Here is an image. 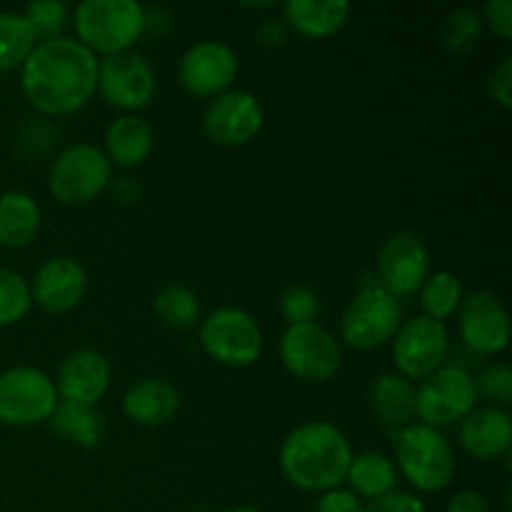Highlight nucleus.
I'll list each match as a JSON object with an SVG mask.
<instances>
[{"mask_svg": "<svg viewBox=\"0 0 512 512\" xmlns=\"http://www.w3.org/2000/svg\"><path fill=\"white\" fill-rule=\"evenodd\" d=\"M20 68L25 100L50 118L80 110L98 88V58L65 35L35 43Z\"/></svg>", "mask_w": 512, "mask_h": 512, "instance_id": "1", "label": "nucleus"}, {"mask_svg": "<svg viewBox=\"0 0 512 512\" xmlns=\"http://www.w3.org/2000/svg\"><path fill=\"white\" fill-rule=\"evenodd\" d=\"M353 448L348 435L333 423H303L280 445L285 480L305 493H330L345 483Z\"/></svg>", "mask_w": 512, "mask_h": 512, "instance_id": "2", "label": "nucleus"}, {"mask_svg": "<svg viewBox=\"0 0 512 512\" xmlns=\"http://www.w3.org/2000/svg\"><path fill=\"white\" fill-rule=\"evenodd\" d=\"M78 43L90 53L133 50L145 33V8L135 0H83L73 10Z\"/></svg>", "mask_w": 512, "mask_h": 512, "instance_id": "3", "label": "nucleus"}, {"mask_svg": "<svg viewBox=\"0 0 512 512\" xmlns=\"http://www.w3.org/2000/svg\"><path fill=\"white\" fill-rule=\"evenodd\" d=\"M395 460L400 473L420 493H438L455 475V453L450 440L430 425L413 423L395 430Z\"/></svg>", "mask_w": 512, "mask_h": 512, "instance_id": "4", "label": "nucleus"}, {"mask_svg": "<svg viewBox=\"0 0 512 512\" xmlns=\"http://www.w3.org/2000/svg\"><path fill=\"white\" fill-rule=\"evenodd\" d=\"M403 325V305L378 283L365 285L343 310L340 335L345 345L360 353L383 348Z\"/></svg>", "mask_w": 512, "mask_h": 512, "instance_id": "5", "label": "nucleus"}, {"mask_svg": "<svg viewBox=\"0 0 512 512\" xmlns=\"http://www.w3.org/2000/svg\"><path fill=\"white\" fill-rule=\"evenodd\" d=\"M113 165L100 148L90 143L68 145L50 165L48 188L63 205H88L110 185Z\"/></svg>", "mask_w": 512, "mask_h": 512, "instance_id": "6", "label": "nucleus"}, {"mask_svg": "<svg viewBox=\"0 0 512 512\" xmlns=\"http://www.w3.org/2000/svg\"><path fill=\"white\" fill-rule=\"evenodd\" d=\"M478 405L475 378L463 365H440L415 388V418L430 428L460 423Z\"/></svg>", "mask_w": 512, "mask_h": 512, "instance_id": "7", "label": "nucleus"}, {"mask_svg": "<svg viewBox=\"0 0 512 512\" xmlns=\"http://www.w3.org/2000/svg\"><path fill=\"white\" fill-rule=\"evenodd\" d=\"M200 345L228 368H248L263 355V330L240 308H218L200 320Z\"/></svg>", "mask_w": 512, "mask_h": 512, "instance_id": "8", "label": "nucleus"}, {"mask_svg": "<svg viewBox=\"0 0 512 512\" xmlns=\"http://www.w3.org/2000/svg\"><path fill=\"white\" fill-rule=\"evenodd\" d=\"M280 360L293 378L320 385L338 375L343 350L328 328L320 323H300L288 325L280 338Z\"/></svg>", "mask_w": 512, "mask_h": 512, "instance_id": "9", "label": "nucleus"}, {"mask_svg": "<svg viewBox=\"0 0 512 512\" xmlns=\"http://www.w3.org/2000/svg\"><path fill=\"white\" fill-rule=\"evenodd\" d=\"M58 405V390L43 370L18 365L0 373V423L28 428L50 420Z\"/></svg>", "mask_w": 512, "mask_h": 512, "instance_id": "10", "label": "nucleus"}, {"mask_svg": "<svg viewBox=\"0 0 512 512\" xmlns=\"http://www.w3.org/2000/svg\"><path fill=\"white\" fill-rule=\"evenodd\" d=\"M450 335L445 323L418 315L405 320L393 338L395 368L408 380H425L448 358Z\"/></svg>", "mask_w": 512, "mask_h": 512, "instance_id": "11", "label": "nucleus"}, {"mask_svg": "<svg viewBox=\"0 0 512 512\" xmlns=\"http://www.w3.org/2000/svg\"><path fill=\"white\" fill-rule=\"evenodd\" d=\"M265 113L260 100L248 90H225L215 95L203 113L205 138L220 148H240L258 138Z\"/></svg>", "mask_w": 512, "mask_h": 512, "instance_id": "12", "label": "nucleus"}, {"mask_svg": "<svg viewBox=\"0 0 512 512\" xmlns=\"http://www.w3.org/2000/svg\"><path fill=\"white\" fill-rule=\"evenodd\" d=\"M98 90L108 105L118 110H140L153 100V65L135 50L105 55L98 60Z\"/></svg>", "mask_w": 512, "mask_h": 512, "instance_id": "13", "label": "nucleus"}, {"mask_svg": "<svg viewBox=\"0 0 512 512\" xmlns=\"http://www.w3.org/2000/svg\"><path fill=\"white\" fill-rule=\"evenodd\" d=\"M378 278L380 288L395 298L418 293L430 278V250L425 240L410 230L390 235L378 253Z\"/></svg>", "mask_w": 512, "mask_h": 512, "instance_id": "14", "label": "nucleus"}, {"mask_svg": "<svg viewBox=\"0 0 512 512\" xmlns=\"http://www.w3.org/2000/svg\"><path fill=\"white\" fill-rule=\"evenodd\" d=\"M238 75V55L220 40H200L190 45L178 63V80L190 95L215 98L233 85Z\"/></svg>", "mask_w": 512, "mask_h": 512, "instance_id": "15", "label": "nucleus"}, {"mask_svg": "<svg viewBox=\"0 0 512 512\" xmlns=\"http://www.w3.org/2000/svg\"><path fill=\"white\" fill-rule=\"evenodd\" d=\"M460 313V338L480 355L503 353L510 340V315L503 300L488 290L463 295Z\"/></svg>", "mask_w": 512, "mask_h": 512, "instance_id": "16", "label": "nucleus"}, {"mask_svg": "<svg viewBox=\"0 0 512 512\" xmlns=\"http://www.w3.org/2000/svg\"><path fill=\"white\" fill-rule=\"evenodd\" d=\"M88 290V275L75 258L58 255L35 270L30 283V298L45 313L63 315L78 308Z\"/></svg>", "mask_w": 512, "mask_h": 512, "instance_id": "17", "label": "nucleus"}, {"mask_svg": "<svg viewBox=\"0 0 512 512\" xmlns=\"http://www.w3.org/2000/svg\"><path fill=\"white\" fill-rule=\"evenodd\" d=\"M110 385V363L98 350H75L63 360L58 370L55 390L68 403L95 405Z\"/></svg>", "mask_w": 512, "mask_h": 512, "instance_id": "18", "label": "nucleus"}, {"mask_svg": "<svg viewBox=\"0 0 512 512\" xmlns=\"http://www.w3.org/2000/svg\"><path fill=\"white\" fill-rule=\"evenodd\" d=\"M460 445L478 460H495L512 445V420L498 405L475 408L460 420Z\"/></svg>", "mask_w": 512, "mask_h": 512, "instance_id": "19", "label": "nucleus"}, {"mask_svg": "<svg viewBox=\"0 0 512 512\" xmlns=\"http://www.w3.org/2000/svg\"><path fill=\"white\" fill-rule=\"evenodd\" d=\"M123 410L135 425L160 428L180 410V393L163 378H143L130 385L123 398Z\"/></svg>", "mask_w": 512, "mask_h": 512, "instance_id": "20", "label": "nucleus"}, {"mask_svg": "<svg viewBox=\"0 0 512 512\" xmlns=\"http://www.w3.org/2000/svg\"><path fill=\"white\" fill-rule=\"evenodd\" d=\"M153 148L155 133L148 120H143L140 115H120L105 130L103 153L110 160V165L115 163L120 168H138L150 158Z\"/></svg>", "mask_w": 512, "mask_h": 512, "instance_id": "21", "label": "nucleus"}, {"mask_svg": "<svg viewBox=\"0 0 512 512\" xmlns=\"http://www.w3.org/2000/svg\"><path fill=\"white\" fill-rule=\"evenodd\" d=\"M350 5L345 0H288L283 3L285 28L303 38H328L348 23Z\"/></svg>", "mask_w": 512, "mask_h": 512, "instance_id": "22", "label": "nucleus"}, {"mask_svg": "<svg viewBox=\"0 0 512 512\" xmlns=\"http://www.w3.org/2000/svg\"><path fill=\"white\" fill-rule=\"evenodd\" d=\"M370 410L388 428L400 430L413 425L415 385L400 373H380L370 385Z\"/></svg>", "mask_w": 512, "mask_h": 512, "instance_id": "23", "label": "nucleus"}, {"mask_svg": "<svg viewBox=\"0 0 512 512\" xmlns=\"http://www.w3.org/2000/svg\"><path fill=\"white\" fill-rule=\"evenodd\" d=\"M40 230V208L33 195L8 190L0 195V245L10 250L25 248Z\"/></svg>", "mask_w": 512, "mask_h": 512, "instance_id": "24", "label": "nucleus"}, {"mask_svg": "<svg viewBox=\"0 0 512 512\" xmlns=\"http://www.w3.org/2000/svg\"><path fill=\"white\" fill-rule=\"evenodd\" d=\"M345 483L350 485V493L355 498H383V495L393 493L395 485H398V468L385 453L368 450V453L353 455Z\"/></svg>", "mask_w": 512, "mask_h": 512, "instance_id": "25", "label": "nucleus"}, {"mask_svg": "<svg viewBox=\"0 0 512 512\" xmlns=\"http://www.w3.org/2000/svg\"><path fill=\"white\" fill-rule=\"evenodd\" d=\"M50 425L60 438L85 450L98 448L105 433L103 415L93 405L68 403V400H58L53 415H50Z\"/></svg>", "mask_w": 512, "mask_h": 512, "instance_id": "26", "label": "nucleus"}, {"mask_svg": "<svg viewBox=\"0 0 512 512\" xmlns=\"http://www.w3.org/2000/svg\"><path fill=\"white\" fill-rule=\"evenodd\" d=\"M155 318L173 330H190L203 320V308H200V298L195 290L188 285H165L158 290L153 300Z\"/></svg>", "mask_w": 512, "mask_h": 512, "instance_id": "27", "label": "nucleus"}, {"mask_svg": "<svg viewBox=\"0 0 512 512\" xmlns=\"http://www.w3.org/2000/svg\"><path fill=\"white\" fill-rule=\"evenodd\" d=\"M460 303H463V285H460L458 275L448 273V270L433 273L420 288V308H423L425 318H433L438 323L453 318Z\"/></svg>", "mask_w": 512, "mask_h": 512, "instance_id": "28", "label": "nucleus"}, {"mask_svg": "<svg viewBox=\"0 0 512 512\" xmlns=\"http://www.w3.org/2000/svg\"><path fill=\"white\" fill-rule=\"evenodd\" d=\"M33 48L35 38L23 15L0 10V73L20 68Z\"/></svg>", "mask_w": 512, "mask_h": 512, "instance_id": "29", "label": "nucleus"}, {"mask_svg": "<svg viewBox=\"0 0 512 512\" xmlns=\"http://www.w3.org/2000/svg\"><path fill=\"white\" fill-rule=\"evenodd\" d=\"M483 28L485 25L478 10L458 8L445 18L440 38H443V45L448 53L463 55V53H470V50L480 43V38H483Z\"/></svg>", "mask_w": 512, "mask_h": 512, "instance_id": "30", "label": "nucleus"}, {"mask_svg": "<svg viewBox=\"0 0 512 512\" xmlns=\"http://www.w3.org/2000/svg\"><path fill=\"white\" fill-rule=\"evenodd\" d=\"M20 15L28 23L35 43L63 38V30L68 25V5L60 0H33L25 5Z\"/></svg>", "mask_w": 512, "mask_h": 512, "instance_id": "31", "label": "nucleus"}, {"mask_svg": "<svg viewBox=\"0 0 512 512\" xmlns=\"http://www.w3.org/2000/svg\"><path fill=\"white\" fill-rule=\"evenodd\" d=\"M33 298L30 283L20 273L0 268V328L15 325L28 315Z\"/></svg>", "mask_w": 512, "mask_h": 512, "instance_id": "32", "label": "nucleus"}, {"mask_svg": "<svg viewBox=\"0 0 512 512\" xmlns=\"http://www.w3.org/2000/svg\"><path fill=\"white\" fill-rule=\"evenodd\" d=\"M320 310H323V303H320L318 293L303 288V285L288 288L280 295V315L288 320V325L315 323L320 318Z\"/></svg>", "mask_w": 512, "mask_h": 512, "instance_id": "33", "label": "nucleus"}, {"mask_svg": "<svg viewBox=\"0 0 512 512\" xmlns=\"http://www.w3.org/2000/svg\"><path fill=\"white\" fill-rule=\"evenodd\" d=\"M478 398L493 400V403H510L512 398V370L508 365H488L483 373L475 378Z\"/></svg>", "mask_w": 512, "mask_h": 512, "instance_id": "34", "label": "nucleus"}, {"mask_svg": "<svg viewBox=\"0 0 512 512\" xmlns=\"http://www.w3.org/2000/svg\"><path fill=\"white\" fill-rule=\"evenodd\" d=\"M480 18H483V25H488L498 38H512V0H490Z\"/></svg>", "mask_w": 512, "mask_h": 512, "instance_id": "35", "label": "nucleus"}, {"mask_svg": "<svg viewBox=\"0 0 512 512\" xmlns=\"http://www.w3.org/2000/svg\"><path fill=\"white\" fill-rule=\"evenodd\" d=\"M365 512H428V510H425L423 500L415 498V495L393 490V493L383 495V498L370 500V505L365 508Z\"/></svg>", "mask_w": 512, "mask_h": 512, "instance_id": "36", "label": "nucleus"}, {"mask_svg": "<svg viewBox=\"0 0 512 512\" xmlns=\"http://www.w3.org/2000/svg\"><path fill=\"white\" fill-rule=\"evenodd\" d=\"M490 98L500 105V108H512V58H505L498 68L490 73Z\"/></svg>", "mask_w": 512, "mask_h": 512, "instance_id": "37", "label": "nucleus"}, {"mask_svg": "<svg viewBox=\"0 0 512 512\" xmlns=\"http://www.w3.org/2000/svg\"><path fill=\"white\" fill-rule=\"evenodd\" d=\"M315 512H365L363 500L355 498L350 490H330L315 505Z\"/></svg>", "mask_w": 512, "mask_h": 512, "instance_id": "38", "label": "nucleus"}, {"mask_svg": "<svg viewBox=\"0 0 512 512\" xmlns=\"http://www.w3.org/2000/svg\"><path fill=\"white\" fill-rule=\"evenodd\" d=\"M448 512H490V505L478 490H460L450 498Z\"/></svg>", "mask_w": 512, "mask_h": 512, "instance_id": "39", "label": "nucleus"}, {"mask_svg": "<svg viewBox=\"0 0 512 512\" xmlns=\"http://www.w3.org/2000/svg\"><path fill=\"white\" fill-rule=\"evenodd\" d=\"M255 38H258V43L263 48H280L285 43V23H280V20H265L255 30Z\"/></svg>", "mask_w": 512, "mask_h": 512, "instance_id": "40", "label": "nucleus"}, {"mask_svg": "<svg viewBox=\"0 0 512 512\" xmlns=\"http://www.w3.org/2000/svg\"><path fill=\"white\" fill-rule=\"evenodd\" d=\"M228 512H260L258 508H248V505H243V508H235V510H228Z\"/></svg>", "mask_w": 512, "mask_h": 512, "instance_id": "41", "label": "nucleus"}]
</instances>
